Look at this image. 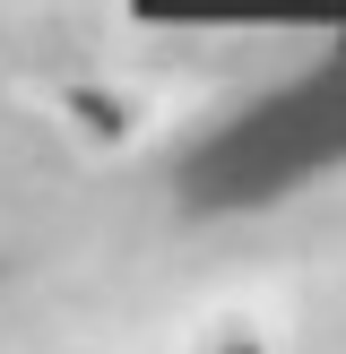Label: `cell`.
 <instances>
[{
	"label": "cell",
	"mask_w": 346,
	"mask_h": 354,
	"mask_svg": "<svg viewBox=\"0 0 346 354\" xmlns=\"http://www.w3.org/2000/svg\"><path fill=\"white\" fill-rule=\"evenodd\" d=\"M182 354H286V328H277L260 303H217L182 337Z\"/></svg>",
	"instance_id": "obj_1"
}]
</instances>
